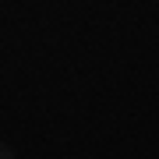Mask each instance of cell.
<instances>
[{"instance_id": "1", "label": "cell", "mask_w": 159, "mask_h": 159, "mask_svg": "<svg viewBox=\"0 0 159 159\" xmlns=\"http://www.w3.org/2000/svg\"><path fill=\"white\" fill-rule=\"evenodd\" d=\"M14 152H11V145H4V142H0V159H11Z\"/></svg>"}]
</instances>
